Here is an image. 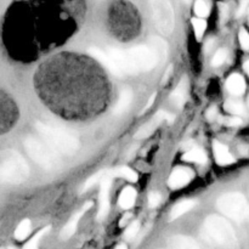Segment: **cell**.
<instances>
[{
  "instance_id": "4",
  "label": "cell",
  "mask_w": 249,
  "mask_h": 249,
  "mask_svg": "<svg viewBox=\"0 0 249 249\" xmlns=\"http://www.w3.org/2000/svg\"><path fill=\"white\" fill-rule=\"evenodd\" d=\"M203 235L208 242L220 249H237V237L226 219L211 215L203 224Z\"/></svg>"
},
{
  "instance_id": "9",
  "label": "cell",
  "mask_w": 249,
  "mask_h": 249,
  "mask_svg": "<svg viewBox=\"0 0 249 249\" xmlns=\"http://www.w3.org/2000/svg\"><path fill=\"white\" fill-rule=\"evenodd\" d=\"M24 148L29 157L45 169H53L58 164V157L46 143L36 138H27L24 140Z\"/></svg>"
},
{
  "instance_id": "29",
  "label": "cell",
  "mask_w": 249,
  "mask_h": 249,
  "mask_svg": "<svg viewBox=\"0 0 249 249\" xmlns=\"http://www.w3.org/2000/svg\"><path fill=\"white\" fill-rule=\"evenodd\" d=\"M49 230H50V228L41 229V230L39 231V232L36 233V235L34 236L33 238H31V240H29L28 242H27L26 245H24L23 249H38V245H39V242H40L41 237H43V236L45 235V233H48Z\"/></svg>"
},
{
  "instance_id": "18",
  "label": "cell",
  "mask_w": 249,
  "mask_h": 249,
  "mask_svg": "<svg viewBox=\"0 0 249 249\" xmlns=\"http://www.w3.org/2000/svg\"><path fill=\"white\" fill-rule=\"evenodd\" d=\"M187 88H189V85H187V79L186 77H184L180 80V83L178 84V87L175 88L174 91L172 92V95H170V101H172L175 106L181 107L182 105L185 104L187 97Z\"/></svg>"
},
{
  "instance_id": "16",
  "label": "cell",
  "mask_w": 249,
  "mask_h": 249,
  "mask_svg": "<svg viewBox=\"0 0 249 249\" xmlns=\"http://www.w3.org/2000/svg\"><path fill=\"white\" fill-rule=\"evenodd\" d=\"M213 150L214 156H215V160L218 164L228 165L235 162V158L232 157V155L229 152L228 147L225 145H223V143L218 142V141H214Z\"/></svg>"
},
{
  "instance_id": "7",
  "label": "cell",
  "mask_w": 249,
  "mask_h": 249,
  "mask_svg": "<svg viewBox=\"0 0 249 249\" xmlns=\"http://www.w3.org/2000/svg\"><path fill=\"white\" fill-rule=\"evenodd\" d=\"M138 15L135 7H131L130 4L125 2H117L111 9V23L112 31L122 38L135 36L138 31Z\"/></svg>"
},
{
  "instance_id": "37",
  "label": "cell",
  "mask_w": 249,
  "mask_h": 249,
  "mask_svg": "<svg viewBox=\"0 0 249 249\" xmlns=\"http://www.w3.org/2000/svg\"><path fill=\"white\" fill-rule=\"evenodd\" d=\"M156 95H157V94H156V92H155V94H153V95H151L150 100H148L147 105H146V107H145V109H143V111H146V109H148V108H150V107H151V106H152V104H153V102H155V99H156ZM143 111H142V112H143ZM142 112H141V113H142Z\"/></svg>"
},
{
  "instance_id": "27",
  "label": "cell",
  "mask_w": 249,
  "mask_h": 249,
  "mask_svg": "<svg viewBox=\"0 0 249 249\" xmlns=\"http://www.w3.org/2000/svg\"><path fill=\"white\" fill-rule=\"evenodd\" d=\"M31 230H32V225H31V221H29L28 219L21 221V224H19V225L17 226L16 230H15V238L18 241H23L24 238L31 233Z\"/></svg>"
},
{
  "instance_id": "17",
  "label": "cell",
  "mask_w": 249,
  "mask_h": 249,
  "mask_svg": "<svg viewBox=\"0 0 249 249\" xmlns=\"http://www.w3.org/2000/svg\"><path fill=\"white\" fill-rule=\"evenodd\" d=\"M168 245L170 246L172 249H201L196 243V241L182 235H177L170 237L168 240Z\"/></svg>"
},
{
  "instance_id": "8",
  "label": "cell",
  "mask_w": 249,
  "mask_h": 249,
  "mask_svg": "<svg viewBox=\"0 0 249 249\" xmlns=\"http://www.w3.org/2000/svg\"><path fill=\"white\" fill-rule=\"evenodd\" d=\"M219 212L233 221L246 220L249 216V204L246 197L238 192L225 194L216 202Z\"/></svg>"
},
{
  "instance_id": "19",
  "label": "cell",
  "mask_w": 249,
  "mask_h": 249,
  "mask_svg": "<svg viewBox=\"0 0 249 249\" xmlns=\"http://www.w3.org/2000/svg\"><path fill=\"white\" fill-rule=\"evenodd\" d=\"M226 88H228L229 92L238 96V95H242L245 92L246 82L242 75L235 73V74H231L228 78V80H226Z\"/></svg>"
},
{
  "instance_id": "25",
  "label": "cell",
  "mask_w": 249,
  "mask_h": 249,
  "mask_svg": "<svg viewBox=\"0 0 249 249\" xmlns=\"http://www.w3.org/2000/svg\"><path fill=\"white\" fill-rule=\"evenodd\" d=\"M111 177H112V172H109V170H101V172L96 173V174H94L91 178H89V179L87 180V182H85L84 186H83L82 191L83 192L88 191V190L91 189L94 185L101 184L105 179H107V178H111Z\"/></svg>"
},
{
  "instance_id": "36",
  "label": "cell",
  "mask_w": 249,
  "mask_h": 249,
  "mask_svg": "<svg viewBox=\"0 0 249 249\" xmlns=\"http://www.w3.org/2000/svg\"><path fill=\"white\" fill-rule=\"evenodd\" d=\"M224 123H226L228 125H231V126H237L242 124V121H241L240 117H231V118L224 121Z\"/></svg>"
},
{
  "instance_id": "12",
  "label": "cell",
  "mask_w": 249,
  "mask_h": 249,
  "mask_svg": "<svg viewBox=\"0 0 249 249\" xmlns=\"http://www.w3.org/2000/svg\"><path fill=\"white\" fill-rule=\"evenodd\" d=\"M163 121L172 122L173 116H170L169 113H167V112H164V111L157 112L153 118H151L147 123L143 124V125L141 126L138 131H136L135 139H139V140H140V139L148 138V136H150L151 134H152L153 131L158 128V125H160Z\"/></svg>"
},
{
  "instance_id": "42",
  "label": "cell",
  "mask_w": 249,
  "mask_h": 249,
  "mask_svg": "<svg viewBox=\"0 0 249 249\" xmlns=\"http://www.w3.org/2000/svg\"><path fill=\"white\" fill-rule=\"evenodd\" d=\"M9 249H17L16 247H9Z\"/></svg>"
},
{
  "instance_id": "34",
  "label": "cell",
  "mask_w": 249,
  "mask_h": 249,
  "mask_svg": "<svg viewBox=\"0 0 249 249\" xmlns=\"http://www.w3.org/2000/svg\"><path fill=\"white\" fill-rule=\"evenodd\" d=\"M238 38H240V44L243 48V50L249 51V33L246 29H241L240 34H238Z\"/></svg>"
},
{
  "instance_id": "13",
  "label": "cell",
  "mask_w": 249,
  "mask_h": 249,
  "mask_svg": "<svg viewBox=\"0 0 249 249\" xmlns=\"http://www.w3.org/2000/svg\"><path fill=\"white\" fill-rule=\"evenodd\" d=\"M194 177L195 173L190 168L179 167L173 170V173L170 174L169 180H168V185L174 190L180 189V187L186 186L194 179Z\"/></svg>"
},
{
  "instance_id": "28",
  "label": "cell",
  "mask_w": 249,
  "mask_h": 249,
  "mask_svg": "<svg viewBox=\"0 0 249 249\" xmlns=\"http://www.w3.org/2000/svg\"><path fill=\"white\" fill-rule=\"evenodd\" d=\"M112 177H121L126 179L128 181L131 182H135L138 181V174H136L134 170H131L130 168H126V167H122L119 169H116L112 172Z\"/></svg>"
},
{
  "instance_id": "33",
  "label": "cell",
  "mask_w": 249,
  "mask_h": 249,
  "mask_svg": "<svg viewBox=\"0 0 249 249\" xmlns=\"http://www.w3.org/2000/svg\"><path fill=\"white\" fill-rule=\"evenodd\" d=\"M139 229H140V223H139V221H134V223H131L130 226L126 229L125 235H124V236H125L126 240H128V241L134 240V238H135V236L138 235Z\"/></svg>"
},
{
  "instance_id": "43",
  "label": "cell",
  "mask_w": 249,
  "mask_h": 249,
  "mask_svg": "<svg viewBox=\"0 0 249 249\" xmlns=\"http://www.w3.org/2000/svg\"><path fill=\"white\" fill-rule=\"evenodd\" d=\"M248 106H249V99H248Z\"/></svg>"
},
{
  "instance_id": "1",
  "label": "cell",
  "mask_w": 249,
  "mask_h": 249,
  "mask_svg": "<svg viewBox=\"0 0 249 249\" xmlns=\"http://www.w3.org/2000/svg\"><path fill=\"white\" fill-rule=\"evenodd\" d=\"M36 88L51 109L67 118H89L108 101V82L92 62L74 53H60L36 74Z\"/></svg>"
},
{
  "instance_id": "15",
  "label": "cell",
  "mask_w": 249,
  "mask_h": 249,
  "mask_svg": "<svg viewBox=\"0 0 249 249\" xmlns=\"http://www.w3.org/2000/svg\"><path fill=\"white\" fill-rule=\"evenodd\" d=\"M91 206H92L91 202H88V203H85V206L83 207L79 212H77V213H75L74 215L70 219V221L66 224V226L63 228V230L61 231V238H62L63 241L68 240V238H71L73 235H74L75 230H77V226H78V224H79V220L82 219L83 214H84L88 209L91 208Z\"/></svg>"
},
{
  "instance_id": "31",
  "label": "cell",
  "mask_w": 249,
  "mask_h": 249,
  "mask_svg": "<svg viewBox=\"0 0 249 249\" xmlns=\"http://www.w3.org/2000/svg\"><path fill=\"white\" fill-rule=\"evenodd\" d=\"M226 58H228V51H226L225 49H220V50L216 51V53L214 55L213 60H212V65H213L214 67H219V66H221L225 62Z\"/></svg>"
},
{
  "instance_id": "22",
  "label": "cell",
  "mask_w": 249,
  "mask_h": 249,
  "mask_svg": "<svg viewBox=\"0 0 249 249\" xmlns=\"http://www.w3.org/2000/svg\"><path fill=\"white\" fill-rule=\"evenodd\" d=\"M136 199V191L133 187L128 186L122 191L119 196V206L123 209H130L134 206Z\"/></svg>"
},
{
  "instance_id": "35",
  "label": "cell",
  "mask_w": 249,
  "mask_h": 249,
  "mask_svg": "<svg viewBox=\"0 0 249 249\" xmlns=\"http://www.w3.org/2000/svg\"><path fill=\"white\" fill-rule=\"evenodd\" d=\"M160 201H162V197L158 192H151L150 196H148V204H150L151 208L157 207L160 203Z\"/></svg>"
},
{
  "instance_id": "32",
  "label": "cell",
  "mask_w": 249,
  "mask_h": 249,
  "mask_svg": "<svg viewBox=\"0 0 249 249\" xmlns=\"http://www.w3.org/2000/svg\"><path fill=\"white\" fill-rule=\"evenodd\" d=\"M195 12H196V15L199 17V18L207 17L209 15L208 4L204 1H197L196 4H195Z\"/></svg>"
},
{
  "instance_id": "21",
  "label": "cell",
  "mask_w": 249,
  "mask_h": 249,
  "mask_svg": "<svg viewBox=\"0 0 249 249\" xmlns=\"http://www.w3.org/2000/svg\"><path fill=\"white\" fill-rule=\"evenodd\" d=\"M151 49H152L153 53L157 56L158 61H164L165 57H167L168 53V45L163 39L157 38V36H153V38H150V44H148Z\"/></svg>"
},
{
  "instance_id": "14",
  "label": "cell",
  "mask_w": 249,
  "mask_h": 249,
  "mask_svg": "<svg viewBox=\"0 0 249 249\" xmlns=\"http://www.w3.org/2000/svg\"><path fill=\"white\" fill-rule=\"evenodd\" d=\"M99 197V214L97 219L102 220L107 216L109 212V189H111V178H107L101 182Z\"/></svg>"
},
{
  "instance_id": "30",
  "label": "cell",
  "mask_w": 249,
  "mask_h": 249,
  "mask_svg": "<svg viewBox=\"0 0 249 249\" xmlns=\"http://www.w3.org/2000/svg\"><path fill=\"white\" fill-rule=\"evenodd\" d=\"M192 24H194L195 34H196L197 40H201V38L203 36L204 32H206L207 22L202 18H194L192 19Z\"/></svg>"
},
{
  "instance_id": "24",
  "label": "cell",
  "mask_w": 249,
  "mask_h": 249,
  "mask_svg": "<svg viewBox=\"0 0 249 249\" xmlns=\"http://www.w3.org/2000/svg\"><path fill=\"white\" fill-rule=\"evenodd\" d=\"M182 160L190 163L204 164V163H207V155L204 151L199 150V148H192V150L187 151V152L182 156Z\"/></svg>"
},
{
  "instance_id": "10",
  "label": "cell",
  "mask_w": 249,
  "mask_h": 249,
  "mask_svg": "<svg viewBox=\"0 0 249 249\" xmlns=\"http://www.w3.org/2000/svg\"><path fill=\"white\" fill-rule=\"evenodd\" d=\"M151 11L156 27L163 36H169L174 29V11L167 0H153L151 1Z\"/></svg>"
},
{
  "instance_id": "23",
  "label": "cell",
  "mask_w": 249,
  "mask_h": 249,
  "mask_svg": "<svg viewBox=\"0 0 249 249\" xmlns=\"http://www.w3.org/2000/svg\"><path fill=\"white\" fill-rule=\"evenodd\" d=\"M196 202L191 201V199H185V201L179 202L178 204H175L174 208L172 209V213H170V219L172 220H175V219L180 218L181 215H184L185 213L191 211L195 207Z\"/></svg>"
},
{
  "instance_id": "38",
  "label": "cell",
  "mask_w": 249,
  "mask_h": 249,
  "mask_svg": "<svg viewBox=\"0 0 249 249\" xmlns=\"http://www.w3.org/2000/svg\"><path fill=\"white\" fill-rule=\"evenodd\" d=\"M215 117H216V108L215 107H212V108L208 111V118L214 119Z\"/></svg>"
},
{
  "instance_id": "11",
  "label": "cell",
  "mask_w": 249,
  "mask_h": 249,
  "mask_svg": "<svg viewBox=\"0 0 249 249\" xmlns=\"http://www.w3.org/2000/svg\"><path fill=\"white\" fill-rule=\"evenodd\" d=\"M16 119V107L11 100L0 92V133L7 130Z\"/></svg>"
},
{
  "instance_id": "20",
  "label": "cell",
  "mask_w": 249,
  "mask_h": 249,
  "mask_svg": "<svg viewBox=\"0 0 249 249\" xmlns=\"http://www.w3.org/2000/svg\"><path fill=\"white\" fill-rule=\"evenodd\" d=\"M131 101H133V91H131V89L126 88L119 95L118 102H117L116 107H114V114L119 116V114L124 113L128 109V107L130 106Z\"/></svg>"
},
{
  "instance_id": "40",
  "label": "cell",
  "mask_w": 249,
  "mask_h": 249,
  "mask_svg": "<svg viewBox=\"0 0 249 249\" xmlns=\"http://www.w3.org/2000/svg\"><path fill=\"white\" fill-rule=\"evenodd\" d=\"M245 70L246 72H247V74L249 75V61H247V62L245 63Z\"/></svg>"
},
{
  "instance_id": "2",
  "label": "cell",
  "mask_w": 249,
  "mask_h": 249,
  "mask_svg": "<svg viewBox=\"0 0 249 249\" xmlns=\"http://www.w3.org/2000/svg\"><path fill=\"white\" fill-rule=\"evenodd\" d=\"M82 2L32 1L14 18V40L22 55L34 60L65 43L79 26Z\"/></svg>"
},
{
  "instance_id": "41",
  "label": "cell",
  "mask_w": 249,
  "mask_h": 249,
  "mask_svg": "<svg viewBox=\"0 0 249 249\" xmlns=\"http://www.w3.org/2000/svg\"><path fill=\"white\" fill-rule=\"evenodd\" d=\"M116 249H128V248H126L125 245H119L118 247H117Z\"/></svg>"
},
{
  "instance_id": "39",
  "label": "cell",
  "mask_w": 249,
  "mask_h": 249,
  "mask_svg": "<svg viewBox=\"0 0 249 249\" xmlns=\"http://www.w3.org/2000/svg\"><path fill=\"white\" fill-rule=\"evenodd\" d=\"M247 5H248L247 1H243L242 4H241L240 10H238V15H242L243 12H245V9H246V6H247Z\"/></svg>"
},
{
  "instance_id": "5",
  "label": "cell",
  "mask_w": 249,
  "mask_h": 249,
  "mask_svg": "<svg viewBox=\"0 0 249 249\" xmlns=\"http://www.w3.org/2000/svg\"><path fill=\"white\" fill-rule=\"evenodd\" d=\"M36 128L46 145L55 153L58 152L61 155L71 156L77 152L79 148L78 139L65 129L44 123H36Z\"/></svg>"
},
{
  "instance_id": "26",
  "label": "cell",
  "mask_w": 249,
  "mask_h": 249,
  "mask_svg": "<svg viewBox=\"0 0 249 249\" xmlns=\"http://www.w3.org/2000/svg\"><path fill=\"white\" fill-rule=\"evenodd\" d=\"M225 109L231 114H235V116H243L246 113L245 106L241 101L237 100H229L225 102Z\"/></svg>"
},
{
  "instance_id": "6",
  "label": "cell",
  "mask_w": 249,
  "mask_h": 249,
  "mask_svg": "<svg viewBox=\"0 0 249 249\" xmlns=\"http://www.w3.org/2000/svg\"><path fill=\"white\" fill-rule=\"evenodd\" d=\"M28 175L29 167L19 153L7 150L0 155V179L2 181L21 184Z\"/></svg>"
},
{
  "instance_id": "3",
  "label": "cell",
  "mask_w": 249,
  "mask_h": 249,
  "mask_svg": "<svg viewBox=\"0 0 249 249\" xmlns=\"http://www.w3.org/2000/svg\"><path fill=\"white\" fill-rule=\"evenodd\" d=\"M89 53L117 77L148 72L160 62L148 45H139L124 51L118 49L102 51L97 48H91L89 49Z\"/></svg>"
}]
</instances>
